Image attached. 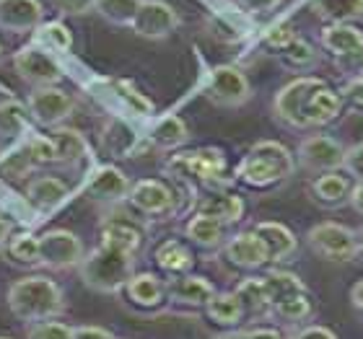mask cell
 I'll return each mask as SVG.
<instances>
[{
  "mask_svg": "<svg viewBox=\"0 0 363 339\" xmlns=\"http://www.w3.org/2000/svg\"><path fill=\"white\" fill-rule=\"evenodd\" d=\"M8 309L16 318L26 324L60 318L65 314V293L55 280L45 275H29L11 282L8 287Z\"/></svg>",
  "mask_w": 363,
  "mask_h": 339,
  "instance_id": "cell-1",
  "label": "cell"
},
{
  "mask_svg": "<svg viewBox=\"0 0 363 339\" xmlns=\"http://www.w3.org/2000/svg\"><path fill=\"white\" fill-rule=\"evenodd\" d=\"M296 171L294 153L278 140H259L247 151L239 166H236V179L252 189L275 187L280 181L291 179Z\"/></svg>",
  "mask_w": 363,
  "mask_h": 339,
  "instance_id": "cell-2",
  "label": "cell"
},
{
  "mask_svg": "<svg viewBox=\"0 0 363 339\" xmlns=\"http://www.w3.org/2000/svg\"><path fill=\"white\" fill-rule=\"evenodd\" d=\"M78 275L84 280V285L94 293L114 295L135 275V254L109 246V243H99L96 249L81 259Z\"/></svg>",
  "mask_w": 363,
  "mask_h": 339,
  "instance_id": "cell-3",
  "label": "cell"
},
{
  "mask_svg": "<svg viewBox=\"0 0 363 339\" xmlns=\"http://www.w3.org/2000/svg\"><path fill=\"white\" fill-rule=\"evenodd\" d=\"M306 246L311 254H317L325 262L348 264L358 259V231L345 223L325 220L306 231Z\"/></svg>",
  "mask_w": 363,
  "mask_h": 339,
  "instance_id": "cell-4",
  "label": "cell"
},
{
  "mask_svg": "<svg viewBox=\"0 0 363 339\" xmlns=\"http://www.w3.org/2000/svg\"><path fill=\"white\" fill-rule=\"evenodd\" d=\"M167 171L174 179L218 184L226 176V156L218 148H197V151L177 153L167 163Z\"/></svg>",
  "mask_w": 363,
  "mask_h": 339,
  "instance_id": "cell-5",
  "label": "cell"
},
{
  "mask_svg": "<svg viewBox=\"0 0 363 339\" xmlns=\"http://www.w3.org/2000/svg\"><path fill=\"white\" fill-rule=\"evenodd\" d=\"M325 86V81L317 76H296L294 81H288L283 88H278L275 98H272V117L288 130H306L303 125V106L306 98Z\"/></svg>",
  "mask_w": 363,
  "mask_h": 339,
  "instance_id": "cell-6",
  "label": "cell"
},
{
  "mask_svg": "<svg viewBox=\"0 0 363 339\" xmlns=\"http://www.w3.org/2000/svg\"><path fill=\"white\" fill-rule=\"evenodd\" d=\"M205 98L220 109H239L252 98L250 78L236 65H216L205 84Z\"/></svg>",
  "mask_w": 363,
  "mask_h": 339,
  "instance_id": "cell-7",
  "label": "cell"
},
{
  "mask_svg": "<svg viewBox=\"0 0 363 339\" xmlns=\"http://www.w3.org/2000/svg\"><path fill=\"white\" fill-rule=\"evenodd\" d=\"M342 156H345V145L337 137L319 132V135L303 137L298 148H296V166L309 173H327V171H340Z\"/></svg>",
  "mask_w": 363,
  "mask_h": 339,
  "instance_id": "cell-8",
  "label": "cell"
},
{
  "mask_svg": "<svg viewBox=\"0 0 363 339\" xmlns=\"http://www.w3.org/2000/svg\"><path fill=\"white\" fill-rule=\"evenodd\" d=\"M130 207L145 218L153 220H167L177 212V205H179V197L172 189V184L161 179H140L130 187L128 195Z\"/></svg>",
  "mask_w": 363,
  "mask_h": 339,
  "instance_id": "cell-9",
  "label": "cell"
},
{
  "mask_svg": "<svg viewBox=\"0 0 363 339\" xmlns=\"http://www.w3.org/2000/svg\"><path fill=\"white\" fill-rule=\"evenodd\" d=\"M86 256L84 241L73 231L52 228L39 236V267L47 270H73Z\"/></svg>",
  "mask_w": 363,
  "mask_h": 339,
  "instance_id": "cell-10",
  "label": "cell"
},
{
  "mask_svg": "<svg viewBox=\"0 0 363 339\" xmlns=\"http://www.w3.org/2000/svg\"><path fill=\"white\" fill-rule=\"evenodd\" d=\"M26 112L39 127L55 130L62 127V122L76 112V98L60 86H50V88H31L26 98Z\"/></svg>",
  "mask_w": 363,
  "mask_h": 339,
  "instance_id": "cell-11",
  "label": "cell"
},
{
  "mask_svg": "<svg viewBox=\"0 0 363 339\" xmlns=\"http://www.w3.org/2000/svg\"><path fill=\"white\" fill-rule=\"evenodd\" d=\"M13 70L31 88H50V86H60L62 81L60 62L37 45H26L13 52Z\"/></svg>",
  "mask_w": 363,
  "mask_h": 339,
  "instance_id": "cell-12",
  "label": "cell"
},
{
  "mask_svg": "<svg viewBox=\"0 0 363 339\" xmlns=\"http://www.w3.org/2000/svg\"><path fill=\"white\" fill-rule=\"evenodd\" d=\"M179 23L182 18L172 3H167V0H140L130 29H133L135 37L159 42V39L172 37L179 29Z\"/></svg>",
  "mask_w": 363,
  "mask_h": 339,
  "instance_id": "cell-13",
  "label": "cell"
},
{
  "mask_svg": "<svg viewBox=\"0 0 363 339\" xmlns=\"http://www.w3.org/2000/svg\"><path fill=\"white\" fill-rule=\"evenodd\" d=\"M133 181L128 179V173L120 171L117 166H99L86 181V197L91 202L101 205V207H117L125 202L130 195Z\"/></svg>",
  "mask_w": 363,
  "mask_h": 339,
  "instance_id": "cell-14",
  "label": "cell"
},
{
  "mask_svg": "<svg viewBox=\"0 0 363 339\" xmlns=\"http://www.w3.org/2000/svg\"><path fill=\"white\" fill-rule=\"evenodd\" d=\"M353 187H356V181L350 179L348 173L340 168V171L317 173V176L309 181L306 192H309L311 202L314 205L325 207V210H337V207L350 205Z\"/></svg>",
  "mask_w": 363,
  "mask_h": 339,
  "instance_id": "cell-15",
  "label": "cell"
},
{
  "mask_svg": "<svg viewBox=\"0 0 363 339\" xmlns=\"http://www.w3.org/2000/svg\"><path fill=\"white\" fill-rule=\"evenodd\" d=\"M45 23L42 0H0V31L29 34Z\"/></svg>",
  "mask_w": 363,
  "mask_h": 339,
  "instance_id": "cell-16",
  "label": "cell"
},
{
  "mask_svg": "<svg viewBox=\"0 0 363 339\" xmlns=\"http://www.w3.org/2000/svg\"><path fill=\"white\" fill-rule=\"evenodd\" d=\"M319 47L335 60H356L363 54V31L353 23H327L319 31Z\"/></svg>",
  "mask_w": 363,
  "mask_h": 339,
  "instance_id": "cell-17",
  "label": "cell"
},
{
  "mask_svg": "<svg viewBox=\"0 0 363 339\" xmlns=\"http://www.w3.org/2000/svg\"><path fill=\"white\" fill-rule=\"evenodd\" d=\"M223 254L234 267L239 270H259L270 264V254H267V246L262 243L255 231H242V234L231 236L223 243Z\"/></svg>",
  "mask_w": 363,
  "mask_h": 339,
  "instance_id": "cell-18",
  "label": "cell"
},
{
  "mask_svg": "<svg viewBox=\"0 0 363 339\" xmlns=\"http://www.w3.org/2000/svg\"><path fill=\"white\" fill-rule=\"evenodd\" d=\"M101 243H109V246H117L138 256V251L145 243V226L130 215H109L101 223Z\"/></svg>",
  "mask_w": 363,
  "mask_h": 339,
  "instance_id": "cell-19",
  "label": "cell"
},
{
  "mask_svg": "<svg viewBox=\"0 0 363 339\" xmlns=\"http://www.w3.org/2000/svg\"><path fill=\"white\" fill-rule=\"evenodd\" d=\"M218 293L208 277L200 275H179V277L167 282V298L177 306H187V309H205V303Z\"/></svg>",
  "mask_w": 363,
  "mask_h": 339,
  "instance_id": "cell-20",
  "label": "cell"
},
{
  "mask_svg": "<svg viewBox=\"0 0 363 339\" xmlns=\"http://www.w3.org/2000/svg\"><path fill=\"white\" fill-rule=\"evenodd\" d=\"M68 197H70V187L60 176H52V173L34 176V179L26 184V202L37 212L57 210Z\"/></svg>",
  "mask_w": 363,
  "mask_h": 339,
  "instance_id": "cell-21",
  "label": "cell"
},
{
  "mask_svg": "<svg viewBox=\"0 0 363 339\" xmlns=\"http://www.w3.org/2000/svg\"><path fill=\"white\" fill-rule=\"evenodd\" d=\"M342 109H345V106H342L340 91L330 88L327 84L319 86V88L306 98V106H303V125H306V130L333 125L342 114Z\"/></svg>",
  "mask_w": 363,
  "mask_h": 339,
  "instance_id": "cell-22",
  "label": "cell"
},
{
  "mask_svg": "<svg viewBox=\"0 0 363 339\" xmlns=\"http://www.w3.org/2000/svg\"><path fill=\"white\" fill-rule=\"evenodd\" d=\"M255 234L262 239V243L267 246V254H270L272 264H283L291 262L298 251V239L288 226L283 223H275V220H262L257 226L252 228Z\"/></svg>",
  "mask_w": 363,
  "mask_h": 339,
  "instance_id": "cell-23",
  "label": "cell"
},
{
  "mask_svg": "<svg viewBox=\"0 0 363 339\" xmlns=\"http://www.w3.org/2000/svg\"><path fill=\"white\" fill-rule=\"evenodd\" d=\"M244 200L231 192H208V195L197 197L195 212L208 215V218L218 220L223 226H234L244 218Z\"/></svg>",
  "mask_w": 363,
  "mask_h": 339,
  "instance_id": "cell-24",
  "label": "cell"
},
{
  "mask_svg": "<svg viewBox=\"0 0 363 339\" xmlns=\"http://www.w3.org/2000/svg\"><path fill=\"white\" fill-rule=\"evenodd\" d=\"M226 228L228 226H223L218 220L195 212V215L184 223V236H187L189 243H195L197 249L216 251V249H223V243H226V239H228Z\"/></svg>",
  "mask_w": 363,
  "mask_h": 339,
  "instance_id": "cell-25",
  "label": "cell"
},
{
  "mask_svg": "<svg viewBox=\"0 0 363 339\" xmlns=\"http://www.w3.org/2000/svg\"><path fill=\"white\" fill-rule=\"evenodd\" d=\"M125 293L140 309H159L161 303L167 301V282L156 277L153 272H138L128 280Z\"/></svg>",
  "mask_w": 363,
  "mask_h": 339,
  "instance_id": "cell-26",
  "label": "cell"
},
{
  "mask_svg": "<svg viewBox=\"0 0 363 339\" xmlns=\"http://www.w3.org/2000/svg\"><path fill=\"white\" fill-rule=\"evenodd\" d=\"M55 148V163L62 168H76L86 159V140L73 127H55L50 132Z\"/></svg>",
  "mask_w": 363,
  "mask_h": 339,
  "instance_id": "cell-27",
  "label": "cell"
},
{
  "mask_svg": "<svg viewBox=\"0 0 363 339\" xmlns=\"http://www.w3.org/2000/svg\"><path fill=\"white\" fill-rule=\"evenodd\" d=\"M153 262L159 264L164 272L179 277V275H187V272L192 270L195 256H192V251H189V246L184 241H179V239H167L164 243L156 246Z\"/></svg>",
  "mask_w": 363,
  "mask_h": 339,
  "instance_id": "cell-28",
  "label": "cell"
},
{
  "mask_svg": "<svg viewBox=\"0 0 363 339\" xmlns=\"http://www.w3.org/2000/svg\"><path fill=\"white\" fill-rule=\"evenodd\" d=\"M148 140H151V145L156 151H177V148H182L189 140V127L184 125L182 117L167 114V117H161L153 125Z\"/></svg>",
  "mask_w": 363,
  "mask_h": 339,
  "instance_id": "cell-29",
  "label": "cell"
},
{
  "mask_svg": "<svg viewBox=\"0 0 363 339\" xmlns=\"http://www.w3.org/2000/svg\"><path fill=\"white\" fill-rule=\"evenodd\" d=\"M278 62L288 73H298V76H309L311 70L319 65V52L317 47L306 42V39H294L286 50H280L278 52Z\"/></svg>",
  "mask_w": 363,
  "mask_h": 339,
  "instance_id": "cell-30",
  "label": "cell"
},
{
  "mask_svg": "<svg viewBox=\"0 0 363 339\" xmlns=\"http://www.w3.org/2000/svg\"><path fill=\"white\" fill-rule=\"evenodd\" d=\"M309 8L325 23H353L363 18V0H309Z\"/></svg>",
  "mask_w": 363,
  "mask_h": 339,
  "instance_id": "cell-31",
  "label": "cell"
},
{
  "mask_svg": "<svg viewBox=\"0 0 363 339\" xmlns=\"http://www.w3.org/2000/svg\"><path fill=\"white\" fill-rule=\"evenodd\" d=\"M205 314H208V318H211L213 324L218 326H239L244 321V306L242 301L236 298L234 290H228V293H216L211 298V301L205 303Z\"/></svg>",
  "mask_w": 363,
  "mask_h": 339,
  "instance_id": "cell-32",
  "label": "cell"
},
{
  "mask_svg": "<svg viewBox=\"0 0 363 339\" xmlns=\"http://www.w3.org/2000/svg\"><path fill=\"white\" fill-rule=\"evenodd\" d=\"M262 285H265L270 309L275 303L294 298V295L309 293L306 285H303V280L298 277V275H294V272H286V270H272V272H267V275H262Z\"/></svg>",
  "mask_w": 363,
  "mask_h": 339,
  "instance_id": "cell-33",
  "label": "cell"
},
{
  "mask_svg": "<svg viewBox=\"0 0 363 339\" xmlns=\"http://www.w3.org/2000/svg\"><path fill=\"white\" fill-rule=\"evenodd\" d=\"M29 130V112H26V104H21L18 98L8 96L0 101V137H13L23 135Z\"/></svg>",
  "mask_w": 363,
  "mask_h": 339,
  "instance_id": "cell-34",
  "label": "cell"
},
{
  "mask_svg": "<svg viewBox=\"0 0 363 339\" xmlns=\"http://www.w3.org/2000/svg\"><path fill=\"white\" fill-rule=\"evenodd\" d=\"M236 298L242 301L244 314L247 316H265L270 314V301H267L265 285H262V277H247L236 285Z\"/></svg>",
  "mask_w": 363,
  "mask_h": 339,
  "instance_id": "cell-35",
  "label": "cell"
},
{
  "mask_svg": "<svg viewBox=\"0 0 363 339\" xmlns=\"http://www.w3.org/2000/svg\"><path fill=\"white\" fill-rule=\"evenodd\" d=\"M6 256L21 267H39V236L34 234H11L3 246Z\"/></svg>",
  "mask_w": 363,
  "mask_h": 339,
  "instance_id": "cell-36",
  "label": "cell"
},
{
  "mask_svg": "<svg viewBox=\"0 0 363 339\" xmlns=\"http://www.w3.org/2000/svg\"><path fill=\"white\" fill-rule=\"evenodd\" d=\"M270 316L291 326L303 324V321H309V318L314 316V303H311L309 293L294 295V298H288V301L275 303L270 309Z\"/></svg>",
  "mask_w": 363,
  "mask_h": 339,
  "instance_id": "cell-37",
  "label": "cell"
},
{
  "mask_svg": "<svg viewBox=\"0 0 363 339\" xmlns=\"http://www.w3.org/2000/svg\"><path fill=\"white\" fill-rule=\"evenodd\" d=\"M135 143H138V137L133 135V130H130L128 125H122V122H117V120L106 122L104 148L112 153L114 159H130V156L135 153Z\"/></svg>",
  "mask_w": 363,
  "mask_h": 339,
  "instance_id": "cell-38",
  "label": "cell"
},
{
  "mask_svg": "<svg viewBox=\"0 0 363 339\" xmlns=\"http://www.w3.org/2000/svg\"><path fill=\"white\" fill-rule=\"evenodd\" d=\"M138 6H140V0H96L94 11L106 23H112V26H128L130 29V23H133V18L138 13Z\"/></svg>",
  "mask_w": 363,
  "mask_h": 339,
  "instance_id": "cell-39",
  "label": "cell"
},
{
  "mask_svg": "<svg viewBox=\"0 0 363 339\" xmlns=\"http://www.w3.org/2000/svg\"><path fill=\"white\" fill-rule=\"evenodd\" d=\"M37 168L34 159H31V151L26 140H23L18 148H11L8 153H3V159H0V173L6 176V179H23V176H29L31 171Z\"/></svg>",
  "mask_w": 363,
  "mask_h": 339,
  "instance_id": "cell-40",
  "label": "cell"
},
{
  "mask_svg": "<svg viewBox=\"0 0 363 339\" xmlns=\"http://www.w3.org/2000/svg\"><path fill=\"white\" fill-rule=\"evenodd\" d=\"M39 42L50 45L52 50H60V52H70L73 50V34L62 21H50L39 26Z\"/></svg>",
  "mask_w": 363,
  "mask_h": 339,
  "instance_id": "cell-41",
  "label": "cell"
},
{
  "mask_svg": "<svg viewBox=\"0 0 363 339\" xmlns=\"http://www.w3.org/2000/svg\"><path fill=\"white\" fill-rule=\"evenodd\" d=\"M294 39H298V31H296L294 23H291V21H278V23H272L270 29L262 34V45L278 54L280 50H286Z\"/></svg>",
  "mask_w": 363,
  "mask_h": 339,
  "instance_id": "cell-42",
  "label": "cell"
},
{
  "mask_svg": "<svg viewBox=\"0 0 363 339\" xmlns=\"http://www.w3.org/2000/svg\"><path fill=\"white\" fill-rule=\"evenodd\" d=\"M73 334V326H68L65 321H37V324H29L26 329V339H70Z\"/></svg>",
  "mask_w": 363,
  "mask_h": 339,
  "instance_id": "cell-43",
  "label": "cell"
},
{
  "mask_svg": "<svg viewBox=\"0 0 363 339\" xmlns=\"http://www.w3.org/2000/svg\"><path fill=\"white\" fill-rule=\"evenodd\" d=\"M340 98L345 109H350V112H356L363 117V73H358V76H353L350 81H345V86L340 88Z\"/></svg>",
  "mask_w": 363,
  "mask_h": 339,
  "instance_id": "cell-44",
  "label": "cell"
},
{
  "mask_svg": "<svg viewBox=\"0 0 363 339\" xmlns=\"http://www.w3.org/2000/svg\"><path fill=\"white\" fill-rule=\"evenodd\" d=\"M26 145H29L31 159H34V163H37V166L55 163V148H52V140H50V135H31L29 140H26Z\"/></svg>",
  "mask_w": 363,
  "mask_h": 339,
  "instance_id": "cell-45",
  "label": "cell"
},
{
  "mask_svg": "<svg viewBox=\"0 0 363 339\" xmlns=\"http://www.w3.org/2000/svg\"><path fill=\"white\" fill-rule=\"evenodd\" d=\"M342 171L348 173L356 184H363V143H356L345 148L342 156Z\"/></svg>",
  "mask_w": 363,
  "mask_h": 339,
  "instance_id": "cell-46",
  "label": "cell"
},
{
  "mask_svg": "<svg viewBox=\"0 0 363 339\" xmlns=\"http://www.w3.org/2000/svg\"><path fill=\"white\" fill-rule=\"evenodd\" d=\"M60 16H86L94 11L96 0H50Z\"/></svg>",
  "mask_w": 363,
  "mask_h": 339,
  "instance_id": "cell-47",
  "label": "cell"
},
{
  "mask_svg": "<svg viewBox=\"0 0 363 339\" xmlns=\"http://www.w3.org/2000/svg\"><path fill=\"white\" fill-rule=\"evenodd\" d=\"M288 339H340V337L322 324H306L301 329H296L294 334H288Z\"/></svg>",
  "mask_w": 363,
  "mask_h": 339,
  "instance_id": "cell-48",
  "label": "cell"
},
{
  "mask_svg": "<svg viewBox=\"0 0 363 339\" xmlns=\"http://www.w3.org/2000/svg\"><path fill=\"white\" fill-rule=\"evenodd\" d=\"M70 339H117V337L109 329H104V326L84 324V326H73Z\"/></svg>",
  "mask_w": 363,
  "mask_h": 339,
  "instance_id": "cell-49",
  "label": "cell"
},
{
  "mask_svg": "<svg viewBox=\"0 0 363 339\" xmlns=\"http://www.w3.org/2000/svg\"><path fill=\"white\" fill-rule=\"evenodd\" d=\"M236 3L247 8L250 13H267V11H275L283 0H236Z\"/></svg>",
  "mask_w": 363,
  "mask_h": 339,
  "instance_id": "cell-50",
  "label": "cell"
},
{
  "mask_svg": "<svg viewBox=\"0 0 363 339\" xmlns=\"http://www.w3.org/2000/svg\"><path fill=\"white\" fill-rule=\"evenodd\" d=\"M247 337L250 339H288L286 334L275 329V326H255V329H247Z\"/></svg>",
  "mask_w": 363,
  "mask_h": 339,
  "instance_id": "cell-51",
  "label": "cell"
},
{
  "mask_svg": "<svg viewBox=\"0 0 363 339\" xmlns=\"http://www.w3.org/2000/svg\"><path fill=\"white\" fill-rule=\"evenodd\" d=\"M350 306L358 316H363V280H358L356 285L350 287Z\"/></svg>",
  "mask_w": 363,
  "mask_h": 339,
  "instance_id": "cell-52",
  "label": "cell"
},
{
  "mask_svg": "<svg viewBox=\"0 0 363 339\" xmlns=\"http://www.w3.org/2000/svg\"><path fill=\"white\" fill-rule=\"evenodd\" d=\"M350 207L358 212L363 218V184H356L353 187V195H350Z\"/></svg>",
  "mask_w": 363,
  "mask_h": 339,
  "instance_id": "cell-53",
  "label": "cell"
},
{
  "mask_svg": "<svg viewBox=\"0 0 363 339\" xmlns=\"http://www.w3.org/2000/svg\"><path fill=\"white\" fill-rule=\"evenodd\" d=\"M8 239H11V223L0 215V251H3V246H6Z\"/></svg>",
  "mask_w": 363,
  "mask_h": 339,
  "instance_id": "cell-54",
  "label": "cell"
},
{
  "mask_svg": "<svg viewBox=\"0 0 363 339\" xmlns=\"http://www.w3.org/2000/svg\"><path fill=\"white\" fill-rule=\"evenodd\" d=\"M213 339H250V337H247V332H242V329H228V332L216 334Z\"/></svg>",
  "mask_w": 363,
  "mask_h": 339,
  "instance_id": "cell-55",
  "label": "cell"
},
{
  "mask_svg": "<svg viewBox=\"0 0 363 339\" xmlns=\"http://www.w3.org/2000/svg\"><path fill=\"white\" fill-rule=\"evenodd\" d=\"M358 256L363 259V231L358 234Z\"/></svg>",
  "mask_w": 363,
  "mask_h": 339,
  "instance_id": "cell-56",
  "label": "cell"
},
{
  "mask_svg": "<svg viewBox=\"0 0 363 339\" xmlns=\"http://www.w3.org/2000/svg\"><path fill=\"white\" fill-rule=\"evenodd\" d=\"M0 57H3V45H0Z\"/></svg>",
  "mask_w": 363,
  "mask_h": 339,
  "instance_id": "cell-57",
  "label": "cell"
},
{
  "mask_svg": "<svg viewBox=\"0 0 363 339\" xmlns=\"http://www.w3.org/2000/svg\"><path fill=\"white\" fill-rule=\"evenodd\" d=\"M0 339H11V337H0Z\"/></svg>",
  "mask_w": 363,
  "mask_h": 339,
  "instance_id": "cell-58",
  "label": "cell"
},
{
  "mask_svg": "<svg viewBox=\"0 0 363 339\" xmlns=\"http://www.w3.org/2000/svg\"><path fill=\"white\" fill-rule=\"evenodd\" d=\"M361 73H363V68H361Z\"/></svg>",
  "mask_w": 363,
  "mask_h": 339,
  "instance_id": "cell-59",
  "label": "cell"
}]
</instances>
